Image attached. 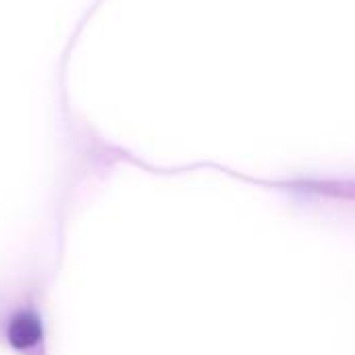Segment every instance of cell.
<instances>
[{
  "label": "cell",
  "mask_w": 355,
  "mask_h": 355,
  "mask_svg": "<svg viewBox=\"0 0 355 355\" xmlns=\"http://www.w3.org/2000/svg\"><path fill=\"white\" fill-rule=\"evenodd\" d=\"M0 345L15 355H48L44 285L25 279L0 291Z\"/></svg>",
  "instance_id": "cell-1"
}]
</instances>
